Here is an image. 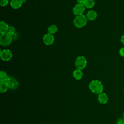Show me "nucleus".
<instances>
[{"label":"nucleus","mask_w":124,"mask_h":124,"mask_svg":"<svg viewBox=\"0 0 124 124\" xmlns=\"http://www.w3.org/2000/svg\"><path fill=\"white\" fill-rule=\"evenodd\" d=\"M117 124H124V119H119L117 121Z\"/></svg>","instance_id":"21"},{"label":"nucleus","mask_w":124,"mask_h":124,"mask_svg":"<svg viewBox=\"0 0 124 124\" xmlns=\"http://www.w3.org/2000/svg\"><path fill=\"white\" fill-rule=\"evenodd\" d=\"M8 77L6 74V73L4 71H1L0 72V82H6L7 79H8Z\"/></svg>","instance_id":"15"},{"label":"nucleus","mask_w":124,"mask_h":124,"mask_svg":"<svg viewBox=\"0 0 124 124\" xmlns=\"http://www.w3.org/2000/svg\"><path fill=\"white\" fill-rule=\"evenodd\" d=\"M95 5V2L93 0H86L84 5L87 8H92Z\"/></svg>","instance_id":"14"},{"label":"nucleus","mask_w":124,"mask_h":124,"mask_svg":"<svg viewBox=\"0 0 124 124\" xmlns=\"http://www.w3.org/2000/svg\"><path fill=\"white\" fill-rule=\"evenodd\" d=\"M121 42L124 44V35H122L121 38Z\"/></svg>","instance_id":"23"},{"label":"nucleus","mask_w":124,"mask_h":124,"mask_svg":"<svg viewBox=\"0 0 124 124\" xmlns=\"http://www.w3.org/2000/svg\"><path fill=\"white\" fill-rule=\"evenodd\" d=\"M58 27L55 25H52L50 26H49L48 28V33L51 34H54L55 33L58 31Z\"/></svg>","instance_id":"16"},{"label":"nucleus","mask_w":124,"mask_h":124,"mask_svg":"<svg viewBox=\"0 0 124 124\" xmlns=\"http://www.w3.org/2000/svg\"></svg>","instance_id":"25"},{"label":"nucleus","mask_w":124,"mask_h":124,"mask_svg":"<svg viewBox=\"0 0 124 124\" xmlns=\"http://www.w3.org/2000/svg\"><path fill=\"white\" fill-rule=\"evenodd\" d=\"M23 2V0H11L10 4L13 9H18L21 7Z\"/></svg>","instance_id":"10"},{"label":"nucleus","mask_w":124,"mask_h":124,"mask_svg":"<svg viewBox=\"0 0 124 124\" xmlns=\"http://www.w3.org/2000/svg\"><path fill=\"white\" fill-rule=\"evenodd\" d=\"M97 13L93 10L89 11L86 15V17L88 20H89L90 21L94 20L97 17Z\"/></svg>","instance_id":"12"},{"label":"nucleus","mask_w":124,"mask_h":124,"mask_svg":"<svg viewBox=\"0 0 124 124\" xmlns=\"http://www.w3.org/2000/svg\"><path fill=\"white\" fill-rule=\"evenodd\" d=\"M87 21L88 19L85 16L83 15L77 16L74 20V24L76 27L80 28L85 26Z\"/></svg>","instance_id":"2"},{"label":"nucleus","mask_w":124,"mask_h":124,"mask_svg":"<svg viewBox=\"0 0 124 124\" xmlns=\"http://www.w3.org/2000/svg\"><path fill=\"white\" fill-rule=\"evenodd\" d=\"M98 99L100 103L105 104L108 101V97L105 93L102 92L101 93L99 94L98 96Z\"/></svg>","instance_id":"9"},{"label":"nucleus","mask_w":124,"mask_h":124,"mask_svg":"<svg viewBox=\"0 0 124 124\" xmlns=\"http://www.w3.org/2000/svg\"><path fill=\"white\" fill-rule=\"evenodd\" d=\"M73 77L77 80H79L82 78L83 76V73L81 70L76 69L73 72Z\"/></svg>","instance_id":"13"},{"label":"nucleus","mask_w":124,"mask_h":124,"mask_svg":"<svg viewBox=\"0 0 124 124\" xmlns=\"http://www.w3.org/2000/svg\"><path fill=\"white\" fill-rule=\"evenodd\" d=\"M0 57L2 60L4 61H8L12 57V53L9 49H4L1 51Z\"/></svg>","instance_id":"7"},{"label":"nucleus","mask_w":124,"mask_h":124,"mask_svg":"<svg viewBox=\"0 0 124 124\" xmlns=\"http://www.w3.org/2000/svg\"><path fill=\"white\" fill-rule=\"evenodd\" d=\"M123 119H124V114H123Z\"/></svg>","instance_id":"24"},{"label":"nucleus","mask_w":124,"mask_h":124,"mask_svg":"<svg viewBox=\"0 0 124 124\" xmlns=\"http://www.w3.org/2000/svg\"><path fill=\"white\" fill-rule=\"evenodd\" d=\"M5 82L6 83L8 88L10 89H16L18 87V82L13 77H8V78Z\"/></svg>","instance_id":"5"},{"label":"nucleus","mask_w":124,"mask_h":124,"mask_svg":"<svg viewBox=\"0 0 124 124\" xmlns=\"http://www.w3.org/2000/svg\"><path fill=\"white\" fill-rule=\"evenodd\" d=\"M54 41L53 35L49 33L46 34L43 37V41L46 45H50L53 44Z\"/></svg>","instance_id":"8"},{"label":"nucleus","mask_w":124,"mask_h":124,"mask_svg":"<svg viewBox=\"0 0 124 124\" xmlns=\"http://www.w3.org/2000/svg\"><path fill=\"white\" fill-rule=\"evenodd\" d=\"M89 89L95 94L101 93L103 90V86L101 81L97 80H92L89 84Z\"/></svg>","instance_id":"1"},{"label":"nucleus","mask_w":124,"mask_h":124,"mask_svg":"<svg viewBox=\"0 0 124 124\" xmlns=\"http://www.w3.org/2000/svg\"><path fill=\"white\" fill-rule=\"evenodd\" d=\"M8 87L5 82L0 83V91L1 93H5L8 90Z\"/></svg>","instance_id":"17"},{"label":"nucleus","mask_w":124,"mask_h":124,"mask_svg":"<svg viewBox=\"0 0 124 124\" xmlns=\"http://www.w3.org/2000/svg\"><path fill=\"white\" fill-rule=\"evenodd\" d=\"M87 64V61L86 58L82 56H78L75 62V65L77 69L82 70L85 68Z\"/></svg>","instance_id":"4"},{"label":"nucleus","mask_w":124,"mask_h":124,"mask_svg":"<svg viewBox=\"0 0 124 124\" xmlns=\"http://www.w3.org/2000/svg\"><path fill=\"white\" fill-rule=\"evenodd\" d=\"M9 0H0V5L1 6H6L8 3Z\"/></svg>","instance_id":"19"},{"label":"nucleus","mask_w":124,"mask_h":124,"mask_svg":"<svg viewBox=\"0 0 124 124\" xmlns=\"http://www.w3.org/2000/svg\"><path fill=\"white\" fill-rule=\"evenodd\" d=\"M13 40V36L8 32L1 34L0 36V44L3 46L10 45Z\"/></svg>","instance_id":"3"},{"label":"nucleus","mask_w":124,"mask_h":124,"mask_svg":"<svg viewBox=\"0 0 124 124\" xmlns=\"http://www.w3.org/2000/svg\"><path fill=\"white\" fill-rule=\"evenodd\" d=\"M7 32H8L9 34H11L12 36L14 35L16 33V30L15 27H14L13 26H9Z\"/></svg>","instance_id":"18"},{"label":"nucleus","mask_w":124,"mask_h":124,"mask_svg":"<svg viewBox=\"0 0 124 124\" xmlns=\"http://www.w3.org/2000/svg\"><path fill=\"white\" fill-rule=\"evenodd\" d=\"M85 0H78V3L84 4Z\"/></svg>","instance_id":"22"},{"label":"nucleus","mask_w":124,"mask_h":124,"mask_svg":"<svg viewBox=\"0 0 124 124\" xmlns=\"http://www.w3.org/2000/svg\"><path fill=\"white\" fill-rule=\"evenodd\" d=\"M8 25L4 21H0V34H3L7 32L8 28Z\"/></svg>","instance_id":"11"},{"label":"nucleus","mask_w":124,"mask_h":124,"mask_svg":"<svg viewBox=\"0 0 124 124\" xmlns=\"http://www.w3.org/2000/svg\"><path fill=\"white\" fill-rule=\"evenodd\" d=\"M85 10V7L84 4L78 3L73 9L74 14L76 16H79L83 15Z\"/></svg>","instance_id":"6"},{"label":"nucleus","mask_w":124,"mask_h":124,"mask_svg":"<svg viewBox=\"0 0 124 124\" xmlns=\"http://www.w3.org/2000/svg\"><path fill=\"white\" fill-rule=\"evenodd\" d=\"M119 53L121 56L124 57V47H122L120 49Z\"/></svg>","instance_id":"20"}]
</instances>
